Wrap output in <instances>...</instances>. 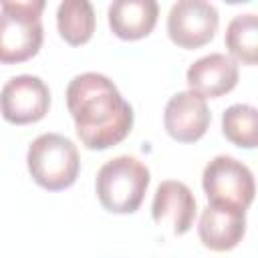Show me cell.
<instances>
[{"mask_svg":"<svg viewBox=\"0 0 258 258\" xmlns=\"http://www.w3.org/2000/svg\"><path fill=\"white\" fill-rule=\"evenodd\" d=\"M67 107L87 149L101 151L117 145L133 129V107L101 73L77 75L67 87Z\"/></svg>","mask_w":258,"mask_h":258,"instance_id":"obj_1","label":"cell"},{"mask_svg":"<svg viewBox=\"0 0 258 258\" xmlns=\"http://www.w3.org/2000/svg\"><path fill=\"white\" fill-rule=\"evenodd\" d=\"M44 0L0 2V62L16 64L32 58L42 46Z\"/></svg>","mask_w":258,"mask_h":258,"instance_id":"obj_2","label":"cell"},{"mask_svg":"<svg viewBox=\"0 0 258 258\" xmlns=\"http://www.w3.org/2000/svg\"><path fill=\"white\" fill-rule=\"evenodd\" d=\"M149 169L133 155H119L101 165L95 189L101 206L113 214H133L139 210L149 187Z\"/></svg>","mask_w":258,"mask_h":258,"instance_id":"obj_3","label":"cell"},{"mask_svg":"<svg viewBox=\"0 0 258 258\" xmlns=\"http://www.w3.org/2000/svg\"><path fill=\"white\" fill-rule=\"evenodd\" d=\"M26 165L40 187L60 191L77 181L81 159L77 145L69 137L60 133H42L28 145Z\"/></svg>","mask_w":258,"mask_h":258,"instance_id":"obj_4","label":"cell"},{"mask_svg":"<svg viewBox=\"0 0 258 258\" xmlns=\"http://www.w3.org/2000/svg\"><path fill=\"white\" fill-rule=\"evenodd\" d=\"M202 187L210 202L246 210L254 200V175L250 167L232 155L214 157L202 173Z\"/></svg>","mask_w":258,"mask_h":258,"instance_id":"obj_5","label":"cell"},{"mask_svg":"<svg viewBox=\"0 0 258 258\" xmlns=\"http://www.w3.org/2000/svg\"><path fill=\"white\" fill-rule=\"evenodd\" d=\"M220 14L214 4L204 0H179L169 8L167 34L181 48H200L214 40Z\"/></svg>","mask_w":258,"mask_h":258,"instance_id":"obj_6","label":"cell"},{"mask_svg":"<svg viewBox=\"0 0 258 258\" xmlns=\"http://www.w3.org/2000/svg\"><path fill=\"white\" fill-rule=\"evenodd\" d=\"M50 107V91L40 77L18 75L0 91V113L12 125L40 121Z\"/></svg>","mask_w":258,"mask_h":258,"instance_id":"obj_7","label":"cell"},{"mask_svg":"<svg viewBox=\"0 0 258 258\" xmlns=\"http://www.w3.org/2000/svg\"><path fill=\"white\" fill-rule=\"evenodd\" d=\"M212 113L202 95L194 91L175 93L163 111V127L167 135L179 143H194L202 139L210 127Z\"/></svg>","mask_w":258,"mask_h":258,"instance_id":"obj_8","label":"cell"},{"mask_svg":"<svg viewBox=\"0 0 258 258\" xmlns=\"http://www.w3.org/2000/svg\"><path fill=\"white\" fill-rule=\"evenodd\" d=\"M246 234V210L210 202L198 224V236L202 244L216 252L236 248Z\"/></svg>","mask_w":258,"mask_h":258,"instance_id":"obj_9","label":"cell"},{"mask_svg":"<svg viewBox=\"0 0 258 258\" xmlns=\"http://www.w3.org/2000/svg\"><path fill=\"white\" fill-rule=\"evenodd\" d=\"M196 210V198L183 181L165 179L157 185L151 204V216L155 224L171 226V232L181 236L191 228Z\"/></svg>","mask_w":258,"mask_h":258,"instance_id":"obj_10","label":"cell"},{"mask_svg":"<svg viewBox=\"0 0 258 258\" xmlns=\"http://www.w3.org/2000/svg\"><path fill=\"white\" fill-rule=\"evenodd\" d=\"M189 91L204 99H216L230 93L238 85V64L222 52H212L189 64L185 73Z\"/></svg>","mask_w":258,"mask_h":258,"instance_id":"obj_11","label":"cell"},{"mask_svg":"<svg viewBox=\"0 0 258 258\" xmlns=\"http://www.w3.org/2000/svg\"><path fill=\"white\" fill-rule=\"evenodd\" d=\"M109 26L123 40H139L147 36L159 16V6L153 0H115L109 10Z\"/></svg>","mask_w":258,"mask_h":258,"instance_id":"obj_12","label":"cell"},{"mask_svg":"<svg viewBox=\"0 0 258 258\" xmlns=\"http://www.w3.org/2000/svg\"><path fill=\"white\" fill-rule=\"evenodd\" d=\"M56 28L64 42L81 46L95 32V10L87 0H64L56 10Z\"/></svg>","mask_w":258,"mask_h":258,"instance_id":"obj_13","label":"cell"},{"mask_svg":"<svg viewBox=\"0 0 258 258\" xmlns=\"http://www.w3.org/2000/svg\"><path fill=\"white\" fill-rule=\"evenodd\" d=\"M226 48L230 50V58L254 67L258 60V18L254 12L238 14L230 20L226 28Z\"/></svg>","mask_w":258,"mask_h":258,"instance_id":"obj_14","label":"cell"},{"mask_svg":"<svg viewBox=\"0 0 258 258\" xmlns=\"http://www.w3.org/2000/svg\"><path fill=\"white\" fill-rule=\"evenodd\" d=\"M222 133L238 147L254 149L258 143V111L252 105L236 103L222 115Z\"/></svg>","mask_w":258,"mask_h":258,"instance_id":"obj_15","label":"cell"}]
</instances>
